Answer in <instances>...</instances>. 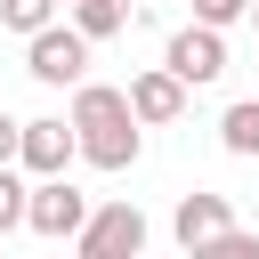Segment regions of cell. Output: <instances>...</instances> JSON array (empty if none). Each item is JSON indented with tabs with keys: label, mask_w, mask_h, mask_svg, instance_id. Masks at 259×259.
<instances>
[{
	"label": "cell",
	"mask_w": 259,
	"mask_h": 259,
	"mask_svg": "<svg viewBox=\"0 0 259 259\" xmlns=\"http://www.w3.org/2000/svg\"><path fill=\"white\" fill-rule=\"evenodd\" d=\"M210 251H219V259H259V235H251V227H227Z\"/></svg>",
	"instance_id": "14"
},
{
	"label": "cell",
	"mask_w": 259,
	"mask_h": 259,
	"mask_svg": "<svg viewBox=\"0 0 259 259\" xmlns=\"http://www.w3.org/2000/svg\"><path fill=\"white\" fill-rule=\"evenodd\" d=\"M227 227H235L227 194H178V210H170V235H178V251H210Z\"/></svg>",
	"instance_id": "8"
},
{
	"label": "cell",
	"mask_w": 259,
	"mask_h": 259,
	"mask_svg": "<svg viewBox=\"0 0 259 259\" xmlns=\"http://www.w3.org/2000/svg\"><path fill=\"white\" fill-rule=\"evenodd\" d=\"M243 16H251V24H259V0H251V8H243Z\"/></svg>",
	"instance_id": "16"
},
{
	"label": "cell",
	"mask_w": 259,
	"mask_h": 259,
	"mask_svg": "<svg viewBox=\"0 0 259 259\" xmlns=\"http://www.w3.org/2000/svg\"><path fill=\"white\" fill-rule=\"evenodd\" d=\"M219 146H227L235 162H259V97H235V105L219 113Z\"/></svg>",
	"instance_id": "10"
},
{
	"label": "cell",
	"mask_w": 259,
	"mask_h": 259,
	"mask_svg": "<svg viewBox=\"0 0 259 259\" xmlns=\"http://www.w3.org/2000/svg\"><path fill=\"white\" fill-rule=\"evenodd\" d=\"M65 121H73V162H89V170H130V162L146 154V121L130 113V97H121L113 81H89V73H81Z\"/></svg>",
	"instance_id": "1"
},
{
	"label": "cell",
	"mask_w": 259,
	"mask_h": 259,
	"mask_svg": "<svg viewBox=\"0 0 259 259\" xmlns=\"http://www.w3.org/2000/svg\"><path fill=\"white\" fill-rule=\"evenodd\" d=\"M243 8L251 0H194V24H219L227 32V24H243Z\"/></svg>",
	"instance_id": "13"
},
{
	"label": "cell",
	"mask_w": 259,
	"mask_h": 259,
	"mask_svg": "<svg viewBox=\"0 0 259 259\" xmlns=\"http://www.w3.org/2000/svg\"><path fill=\"white\" fill-rule=\"evenodd\" d=\"M16 170H24V178L73 170V121H65V113H32V121H16Z\"/></svg>",
	"instance_id": "6"
},
{
	"label": "cell",
	"mask_w": 259,
	"mask_h": 259,
	"mask_svg": "<svg viewBox=\"0 0 259 259\" xmlns=\"http://www.w3.org/2000/svg\"><path fill=\"white\" fill-rule=\"evenodd\" d=\"M24 186H32V178H24L16 162H0V235H24Z\"/></svg>",
	"instance_id": "11"
},
{
	"label": "cell",
	"mask_w": 259,
	"mask_h": 259,
	"mask_svg": "<svg viewBox=\"0 0 259 259\" xmlns=\"http://www.w3.org/2000/svg\"><path fill=\"white\" fill-rule=\"evenodd\" d=\"M81 259H138L146 251V210L138 202H89V219L73 227Z\"/></svg>",
	"instance_id": "3"
},
{
	"label": "cell",
	"mask_w": 259,
	"mask_h": 259,
	"mask_svg": "<svg viewBox=\"0 0 259 259\" xmlns=\"http://www.w3.org/2000/svg\"><path fill=\"white\" fill-rule=\"evenodd\" d=\"M0 162H16V113H0Z\"/></svg>",
	"instance_id": "15"
},
{
	"label": "cell",
	"mask_w": 259,
	"mask_h": 259,
	"mask_svg": "<svg viewBox=\"0 0 259 259\" xmlns=\"http://www.w3.org/2000/svg\"><path fill=\"white\" fill-rule=\"evenodd\" d=\"M121 97H130V113H138L146 130H170V121L186 113V81H178L170 65H146V73H130V89H121Z\"/></svg>",
	"instance_id": "7"
},
{
	"label": "cell",
	"mask_w": 259,
	"mask_h": 259,
	"mask_svg": "<svg viewBox=\"0 0 259 259\" xmlns=\"http://www.w3.org/2000/svg\"><path fill=\"white\" fill-rule=\"evenodd\" d=\"M57 8H65V0H0V24H8L16 40H24V32H40V24L57 16Z\"/></svg>",
	"instance_id": "12"
},
{
	"label": "cell",
	"mask_w": 259,
	"mask_h": 259,
	"mask_svg": "<svg viewBox=\"0 0 259 259\" xmlns=\"http://www.w3.org/2000/svg\"><path fill=\"white\" fill-rule=\"evenodd\" d=\"M81 219H89V194H81L65 170H49V178L24 186V235H40V243H73Z\"/></svg>",
	"instance_id": "2"
},
{
	"label": "cell",
	"mask_w": 259,
	"mask_h": 259,
	"mask_svg": "<svg viewBox=\"0 0 259 259\" xmlns=\"http://www.w3.org/2000/svg\"><path fill=\"white\" fill-rule=\"evenodd\" d=\"M24 73L40 81V89H73L81 73H89V40L73 32V24H40V32H24Z\"/></svg>",
	"instance_id": "4"
},
{
	"label": "cell",
	"mask_w": 259,
	"mask_h": 259,
	"mask_svg": "<svg viewBox=\"0 0 259 259\" xmlns=\"http://www.w3.org/2000/svg\"><path fill=\"white\" fill-rule=\"evenodd\" d=\"M73 8V32L97 49V40H113V32H130V0H65Z\"/></svg>",
	"instance_id": "9"
},
{
	"label": "cell",
	"mask_w": 259,
	"mask_h": 259,
	"mask_svg": "<svg viewBox=\"0 0 259 259\" xmlns=\"http://www.w3.org/2000/svg\"><path fill=\"white\" fill-rule=\"evenodd\" d=\"M162 65H170L186 89H210V81H227V32H219V24H178L170 49H162Z\"/></svg>",
	"instance_id": "5"
}]
</instances>
